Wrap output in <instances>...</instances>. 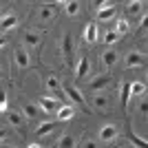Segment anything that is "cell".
I'll return each mask as SVG.
<instances>
[{"instance_id": "cell-1", "label": "cell", "mask_w": 148, "mask_h": 148, "mask_svg": "<svg viewBox=\"0 0 148 148\" xmlns=\"http://www.w3.org/2000/svg\"><path fill=\"white\" fill-rule=\"evenodd\" d=\"M62 91H64V95H66L69 102H73L75 106H80V108L88 111V108H86V99H84V95L77 91V86H73V84H64V86H62Z\"/></svg>"}, {"instance_id": "cell-2", "label": "cell", "mask_w": 148, "mask_h": 148, "mask_svg": "<svg viewBox=\"0 0 148 148\" xmlns=\"http://www.w3.org/2000/svg\"><path fill=\"white\" fill-rule=\"evenodd\" d=\"M56 16H58V5H56V2H44V5L38 7V11H36V18L44 20V22L56 20Z\"/></svg>"}, {"instance_id": "cell-3", "label": "cell", "mask_w": 148, "mask_h": 148, "mask_svg": "<svg viewBox=\"0 0 148 148\" xmlns=\"http://www.w3.org/2000/svg\"><path fill=\"white\" fill-rule=\"evenodd\" d=\"M144 16V0H130V2H126V7H124V18H142Z\"/></svg>"}, {"instance_id": "cell-4", "label": "cell", "mask_w": 148, "mask_h": 148, "mask_svg": "<svg viewBox=\"0 0 148 148\" xmlns=\"http://www.w3.org/2000/svg\"><path fill=\"white\" fill-rule=\"evenodd\" d=\"M144 66H146V56L139 51H130L124 60V69H144Z\"/></svg>"}, {"instance_id": "cell-5", "label": "cell", "mask_w": 148, "mask_h": 148, "mask_svg": "<svg viewBox=\"0 0 148 148\" xmlns=\"http://www.w3.org/2000/svg\"><path fill=\"white\" fill-rule=\"evenodd\" d=\"M111 82H113V75H111V73H99L97 77H93V80L88 82V91L99 93V91H104Z\"/></svg>"}, {"instance_id": "cell-6", "label": "cell", "mask_w": 148, "mask_h": 148, "mask_svg": "<svg viewBox=\"0 0 148 148\" xmlns=\"http://www.w3.org/2000/svg\"><path fill=\"white\" fill-rule=\"evenodd\" d=\"M47 91L51 93V97H56V99H64L66 95H64V91H62V84L60 80H58L56 75H47Z\"/></svg>"}, {"instance_id": "cell-7", "label": "cell", "mask_w": 148, "mask_h": 148, "mask_svg": "<svg viewBox=\"0 0 148 148\" xmlns=\"http://www.w3.org/2000/svg\"><path fill=\"white\" fill-rule=\"evenodd\" d=\"M93 108H97L99 113H106V111H111V97L106 95V93H95V97H93Z\"/></svg>"}, {"instance_id": "cell-8", "label": "cell", "mask_w": 148, "mask_h": 148, "mask_svg": "<svg viewBox=\"0 0 148 148\" xmlns=\"http://www.w3.org/2000/svg\"><path fill=\"white\" fill-rule=\"evenodd\" d=\"M73 36L71 33H66L64 36V40H62V51H64V60H66L69 66H73Z\"/></svg>"}, {"instance_id": "cell-9", "label": "cell", "mask_w": 148, "mask_h": 148, "mask_svg": "<svg viewBox=\"0 0 148 148\" xmlns=\"http://www.w3.org/2000/svg\"><path fill=\"white\" fill-rule=\"evenodd\" d=\"M38 104L42 106L47 113H58L60 111V99H56V97H51V95H44V97H40L38 99Z\"/></svg>"}, {"instance_id": "cell-10", "label": "cell", "mask_w": 148, "mask_h": 148, "mask_svg": "<svg viewBox=\"0 0 148 148\" xmlns=\"http://www.w3.org/2000/svg\"><path fill=\"white\" fill-rule=\"evenodd\" d=\"M99 139L104 144H111L117 139V126H113V124H106V126H102L99 128Z\"/></svg>"}, {"instance_id": "cell-11", "label": "cell", "mask_w": 148, "mask_h": 148, "mask_svg": "<svg viewBox=\"0 0 148 148\" xmlns=\"http://www.w3.org/2000/svg\"><path fill=\"white\" fill-rule=\"evenodd\" d=\"M13 62H16V66H20V69H29V53H27L25 47H16V51H13Z\"/></svg>"}, {"instance_id": "cell-12", "label": "cell", "mask_w": 148, "mask_h": 148, "mask_svg": "<svg viewBox=\"0 0 148 148\" xmlns=\"http://www.w3.org/2000/svg\"><path fill=\"white\" fill-rule=\"evenodd\" d=\"M88 69H91V64H88V58H86V56H82V58H80V64H77V69H75V75H77V80L86 77Z\"/></svg>"}, {"instance_id": "cell-13", "label": "cell", "mask_w": 148, "mask_h": 148, "mask_svg": "<svg viewBox=\"0 0 148 148\" xmlns=\"http://www.w3.org/2000/svg\"><path fill=\"white\" fill-rule=\"evenodd\" d=\"M84 40H86L88 44H93L97 40V25H95V22H88L86 25V29H84Z\"/></svg>"}, {"instance_id": "cell-14", "label": "cell", "mask_w": 148, "mask_h": 148, "mask_svg": "<svg viewBox=\"0 0 148 148\" xmlns=\"http://www.w3.org/2000/svg\"><path fill=\"white\" fill-rule=\"evenodd\" d=\"M18 25V18L13 16V13H9V16H5V18L0 20V31L5 33V31H9V29H13V27Z\"/></svg>"}, {"instance_id": "cell-15", "label": "cell", "mask_w": 148, "mask_h": 148, "mask_svg": "<svg viewBox=\"0 0 148 148\" xmlns=\"http://www.w3.org/2000/svg\"><path fill=\"white\" fill-rule=\"evenodd\" d=\"M117 62V51L115 49H106L104 53H102V64L104 66H113Z\"/></svg>"}, {"instance_id": "cell-16", "label": "cell", "mask_w": 148, "mask_h": 148, "mask_svg": "<svg viewBox=\"0 0 148 148\" xmlns=\"http://www.w3.org/2000/svg\"><path fill=\"white\" fill-rule=\"evenodd\" d=\"M126 133H128V137H130V142L135 144L137 148H148V142L146 139H142V137H137L133 130H130V122H126Z\"/></svg>"}, {"instance_id": "cell-17", "label": "cell", "mask_w": 148, "mask_h": 148, "mask_svg": "<svg viewBox=\"0 0 148 148\" xmlns=\"http://www.w3.org/2000/svg\"><path fill=\"white\" fill-rule=\"evenodd\" d=\"M128 99H130V84H128V82H124L122 88H119V102H122V108L128 106Z\"/></svg>"}, {"instance_id": "cell-18", "label": "cell", "mask_w": 148, "mask_h": 148, "mask_svg": "<svg viewBox=\"0 0 148 148\" xmlns=\"http://www.w3.org/2000/svg\"><path fill=\"white\" fill-rule=\"evenodd\" d=\"M73 106H60V111L56 113L58 115V122H69V119L73 117Z\"/></svg>"}, {"instance_id": "cell-19", "label": "cell", "mask_w": 148, "mask_h": 148, "mask_svg": "<svg viewBox=\"0 0 148 148\" xmlns=\"http://www.w3.org/2000/svg\"><path fill=\"white\" fill-rule=\"evenodd\" d=\"M75 146H77V139H75L73 135H69V133L62 135L60 142H58V148H75Z\"/></svg>"}, {"instance_id": "cell-20", "label": "cell", "mask_w": 148, "mask_h": 148, "mask_svg": "<svg viewBox=\"0 0 148 148\" xmlns=\"http://www.w3.org/2000/svg\"><path fill=\"white\" fill-rule=\"evenodd\" d=\"M53 130H56V122H44L42 126H38L36 135H38V137H47V135H51Z\"/></svg>"}, {"instance_id": "cell-21", "label": "cell", "mask_w": 148, "mask_h": 148, "mask_svg": "<svg viewBox=\"0 0 148 148\" xmlns=\"http://www.w3.org/2000/svg\"><path fill=\"white\" fill-rule=\"evenodd\" d=\"M22 108H25V115H27L29 119H38V117H40V108H38V104H31V102H27Z\"/></svg>"}, {"instance_id": "cell-22", "label": "cell", "mask_w": 148, "mask_h": 148, "mask_svg": "<svg viewBox=\"0 0 148 148\" xmlns=\"http://www.w3.org/2000/svg\"><path fill=\"white\" fill-rule=\"evenodd\" d=\"M115 18V7H102L97 11V20H113Z\"/></svg>"}, {"instance_id": "cell-23", "label": "cell", "mask_w": 148, "mask_h": 148, "mask_svg": "<svg viewBox=\"0 0 148 148\" xmlns=\"http://www.w3.org/2000/svg\"><path fill=\"white\" fill-rule=\"evenodd\" d=\"M64 11H66L69 16H77V13H80V2H77V0H66V2H64Z\"/></svg>"}, {"instance_id": "cell-24", "label": "cell", "mask_w": 148, "mask_h": 148, "mask_svg": "<svg viewBox=\"0 0 148 148\" xmlns=\"http://www.w3.org/2000/svg\"><path fill=\"white\" fill-rule=\"evenodd\" d=\"M7 119H9V124H11V126H16V128H22V115H20V113L7 111Z\"/></svg>"}, {"instance_id": "cell-25", "label": "cell", "mask_w": 148, "mask_h": 148, "mask_svg": "<svg viewBox=\"0 0 148 148\" xmlns=\"http://www.w3.org/2000/svg\"><path fill=\"white\" fill-rule=\"evenodd\" d=\"M119 36H122V33H117L115 29H113V31H106L104 38H102V42H104L106 47H108V44H115V42L119 40Z\"/></svg>"}, {"instance_id": "cell-26", "label": "cell", "mask_w": 148, "mask_h": 148, "mask_svg": "<svg viewBox=\"0 0 148 148\" xmlns=\"http://www.w3.org/2000/svg\"><path fill=\"white\" fill-rule=\"evenodd\" d=\"M25 44L27 47H38V44H40V36L33 33V31H27L25 33Z\"/></svg>"}, {"instance_id": "cell-27", "label": "cell", "mask_w": 148, "mask_h": 148, "mask_svg": "<svg viewBox=\"0 0 148 148\" xmlns=\"http://www.w3.org/2000/svg\"><path fill=\"white\" fill-rule=\"evenodd\" d=\"M128 29H130V22L126 18L115 20V31H117V33H128Z\"/></svg>"}, {"instance_id": "cell-28", "label": "cell", "mask_w": 148, "mask_h": 148, "mask_svg": "<svg viewBox=\"0 0 148 148\" xmlns=\"http://www.w3.org/2000/svg\"><path fill=\"white\" fill-rule=\"evenodd\" d=\"M144 91H146L144 82H133L130 84V95H144Z\"/></svg>"}, {"instance_id": "cell-29", "label": "cell", "mask_w": 148, "mask_h": 148, "mask_svg": "<svg viewBox=\"0 0 148 148\" xmlns=\"http://www.w3.org/2000/svg\"><path fill=\"white\" fill-rule=\"evenodd\" d=\"M144 33H148V13L144 16L142 25H139V29H137V38H139V36H144Z\"/></svg>"}, {"instance_id": "cell-30", "label": "cell", "mask_w": 148, "mask_h": 148, "mask_svg": "<svg viewBox=\"0 0 148 148\" xmlns=\"http://www.w3.org/2000/svg\"><path fill=\"white\" fill-rule=\"evenodd\" d=\"M0 113H7V91H0Z\"/></svg>"}, {"instance_id": "cell-31", "label": "cell", "mask_w": 148, "mask_h": 148, "mask_svg": "<svg viewBox=\"0 0 148 148\" xmlns=\"http://www.w3.org/2000/svg\"><path fill=\"white\" fill-rule=\"evenodd\" d=\"M139 113H142L144 117H148V102H142V104H139Z\"/></svg>"}, {"instance_id": "cell-32", "label": "cell", "mask_w": 148, "mask_h": 148, "mask_svg": "<svg viewBox=\"0 0 148 148\" xmlns=\"http://www.w3.org/2000/svg\"><path fill=\"white\" fill-rule=\"evenodd\" d=\"M93 5H95V7H99V9H102V7L106 5V0H93Z\"/></svg>"}, {"instance_id": "cell-33", "label": "cell", "mask_w": 148, "mask_h": 148, "mask_svg": "<svg viewBox=\"0 0 148 148\" xmlns=\"http://www.w3.org/2000/svg\"><path fill=\"white\" fill-rule=\"evenodd\" d=\"M84 148H97V144H95V142H86V144H84Z\"/></svg>"}, {"instance_id": "cell-34", "label": "cell", "mask_w": 148, "mask_h": 148, "mask_svg": "<svg viewBox=\"0 0 148 148\" xmlns=\"http://www.w3.org/2000/svg\"><path fill=\"white\" fill-rule=\"evenodd\" d=\"M7 40H9V38H5V36H0V47H5V44H7Z\"/></svg>"}, {"instance_id": "cell-35", "label": "cell", "mask_w": 148, "mask_h": 148, "mask_svg": "<svg viewBox=\"0 0 148 148\" xmlns=\"http://www.w3.org/2000/svg\"><path fill=\"white\" fill-rule=\"evenodd\" d=\"M27 148H42V146H40V144H29Z\"/></svg>"}, {"instance_id": "cell-36", "label": "cell", "mask_w": 148, "mask_h": 148, "mask_svg": "<svg viewBox=\"0 0 148 148\" xmlns=\"http://www.w3.org/2000/svg\"><path fill=\"white\" fill-rule=\"evenodd\" d=\"M53 2H56V5H64V2H66V0H53Z\"/></svg>"}, {"instance_id": "cell-37", "label": "cell", "mask_w": 148, "mask_h": 148, "mask_svg": "<svg viewBox=\"0 0 148 148\" xmlns=\"http://www.w3.org/2000/svg\"><path fill=\"white\" fill-rule=\"evenodd\" d=\"M0 139H5V130L0 128Z\"/></svg>"}, {"instance_id": "cell-38", "label": "cell", "mask_w": 148, "mask_h": 148, "mask_svg": "<svg viewBox=\"0 0 148 148\" xmlns=\"http://www.w3.org/2000/svg\"><path fill=\"white\" fill-rule=\"evenodd\" d=\"M0 148H13V146H2V144H0Z\"/></svg>"}, {"instance_id": "cell-39", "label": "cell", "mask_w": 148, "mask_h": 148, "mask_svg": "<svg viewBox=\"0 0 148 148\" xmlns=\"http://www.w3.org/2000/svg\"><path fill=\"white\" fill-rule=\"evenodd\" d=\"M0 18H2V7H0Z\"/></svg>"}, {"instance_id": "cell-40", "label": "cell", "mask_w": 148, "mask_h": 148, "mask_svg": "<svg viewBox=\"0 0 148 148\" xmlns=\"http://www.w3.org/2000/svg\"><path fill=\"white\" fill-rule=\"evenodd\" d=\"M0 80H2V71H0Z\"/></svg>"}, {"instance_id": "cell-41", "label": "cell", "mask_w": 148, "mask_h": 148, "mask_svg": "<svg viewBox=\"0 0 148 148\" xmlns=\"http://www.w3.org/2000/svg\"><path fill=\"white\" fill-rule=\"evenodd\" d=\"M18 2H22V0H18Z\"/></svg>"}]
</instances>
